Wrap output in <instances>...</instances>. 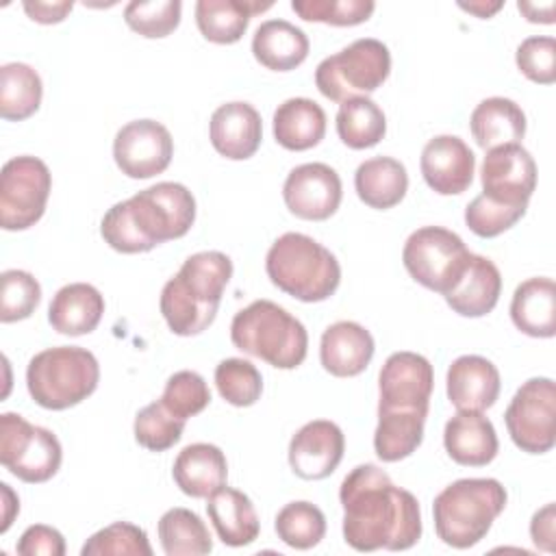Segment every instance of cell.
I'll return each mask as SVG.
<instances>
[{
	"label": "cell",
	"instance_id": "39",
	"mask_svg": "<svg viewBox=\"0 0 556 556\" xmlns=\"http://www.w3.org/2000/svg\"><path fill=\"white\" fill-rule=\"evenodd\" d=\"M180 13V0H132L124 9V22L146 39H161L178 28Z\"/></svg>",
	"mask_w": 556,
	"mask_h": 556
},
{
	"label": "cell",
	"instance_id": "31",
	"mask_svg": "<svg viewBox=\"0 0 556 556\" xmlns=\"http://www.w3.org/2000/svg\"><path fill=\"white\" fill-rule=\"evenodd\" d=\"M469 130L482 150L519 143L526 135V113L510 98H484L471 111Z\"/></svg>",
	"mask_w": 556,
	"mask_h": 556
},
{
	"label": "cell",
	"instance_id": "43",
	"mask_svg": "<svg viewBox=\"0 0 556 556\" xmlns=\"http://www.w3.org/2000/svg\"><path fill=\"white\" fill-rule=\"evenodd\" d=\"M161 402L169 413L187 421L211 404V391L198 371L182 369L167 378Z\"/></svg>",
	"mask_w": 556,
	"mask_h": 556
},
{
	"label": "cell",
	"instance_id": "5",
	"mask_svg": "<svg viewBox=\"0 0 556 556\" xmlns=\"http://www.w3.org/2000/svg\"><path fill=\"white\" fill-rule=\"evenodd\" d=\"M265 271L274 287L300 302H324L341 282L337 256L302 232H285L271 243Z\"/></svg>",
	"mask_w": 556,
	"mask_h": 556
},
{
	"label": "cell",
	"instance_id": "22",
	"mask_svg": "<svg viewBox=\"0 0 556 556\" xmlns=\"http://www.w3.org/2000/svg\"><path fill=\"white\" fill-rule=\"evenodd\" d=\"M443 445L447 456L463 467H484L500 450L491 419L478 410L452 415L443 428Z\"/></svg>",
	"mask_w": 556,
	"mask_h": 556
},
{
	"label": "cell",
	"instance_id": "4",
	"mask_svg": "<svg viewBox=\"0 0 556 556\" xmlns=\"http://www.w3.org/2000/svg\"><path fill=\"white\" fill-rule=\"evenodd\" d=\"M508 493L495 478H460L432 502L437 536L456 549L480 543L506 508Z\"/></svg>",
	"mask_w": 556,
	"mask_h": 556
},
{
	"label": "cell",
	"instance_id": "30",
	"mask_svg": "<svg viewBox=\"0 0 556 556\" xmlns=\"http://www.w3.org/2000/svg\"><path fill=\"white\" fill-rule=\"evenodd\" d=\"M274 139L291 152L315 148L326 135V113L311 98H289L274 111Z\"/></svg>",
	"mask_w": 556,
	"mask_h": 556
},
{
	"label": "cell",
	"instance_id": "40",
	"mask_svg": "<svg viewBox=\"0 0 556 556\" xmlns=\"http://www.w3.org/2000/svg\"><path fill=\"white\" fill-rule=\"evenodd\" d=\"M185 430V419L169 413L163 402H150L135 417V441L150 452H165L174 447Z\"/></svg>",
	"mask_w": 556,
	"mask_h": 556
},
{
	"label": "cell",
	"instance_id": "41",
	"mask_svg": "<svg viewBox=\"0 0 556 556\" xmlns=\"http://www.w3.org/2000/svg\"><path fill=\"white\" fill-rule=\"evenodd\" d=\"M41 302V285L24 269H7L0 276V321L13 324L30 317Z\"/></svg>",
	"mask_w": 556,
	"mask_h": 556
},
{
	"label": "cell",
	"instance_id": "6",
	"mask_svg": "<svg viewBox=\"0 0 556 556\" xmlns=\"http://www.w3.org/2000/svg\"><path fill=\"white\" fill-rule=\"evenodd\" d=\"M237 350L278 369H295L308 352V332L300 319L271 300H254L230 321Z\"/></svg>",
	"mask_w": 556,
	"mask_h": 556
},
{
	"label": "cell",
	"instance_id": "52",
	"mask_svg": "<svg viewBox=\"0 0 556 556\" xmlns=\"http://www.w3.org/2000/svg\"><path fill=\"white\" fill-rule=\"evenodd\" d=\"M458 7L463 9V11H467V13H473L476 17H480V20H486V17H491V15H495L502 7H504V2H484V0H478V2H458Z\"/></svg>",
	"mask_w": 556,
	"mask_h": 556
},
{
	"label": "cell",
	"instance_id": "44",
	"mask_svg": "<svg viewBox=\"0 0 556 556\" xmlns=\"http://www.w3.org/2000/svg\"><path fill=\"white\" fill-rule=\"evenodd\" d=\"M291 9L306 22L330 26H356L371 17V0H293Z\"/></svg>",
	"mask_w": 556,
	"mask_h": 556
},
{
	"label": "cell",
	"instance_id": "20",
	"mask_svg": "<svg viewBox=\"0 0 556 556\" xmlns=\"http://www.w3.org/2000/svg\"><path fill=\"white\" fill-rule=\"evenodd\" d=\"M500 371L497 367L478 354H463L447 367L445 389L447 400L458 410H486L500 397Z\"/></svg>",
	"mask_w": 556,
	"mask_h": 556
},
{
	"label": "cell",
	"instance_id": "37",
	"mask_svg": "<svg viewBox=\"0 0 556 556\" xmlns=\"http://www.w3.org/2000/svg\"><path fill=\"white\" fill-rule=\"evenodd\" d=\"M274 530L278 539L293 549H311L326 534V517L319 506L298 500L285 504L276 519Z\"/></svg>",
	"mask_w": 556,
	"mask_h": 556
},
{
	"label": "cell",
	"instance_id": "14",
	"mask_svg": "<svg viewBox=\"0 0 556 556\" xmlns=\"http://www.w3.org/2000/svg\"><path fill=\"white\" fill-rule=\"evenodd\" d=\"M482 195L504 204L528 208L536 187V163L521 143H506L486 150L480 169Z\"/></svg>",
	"mask_w": 556,
	"mask_h": 556
},
{
	"label": "cell",
	"instance_id": "32",
	"mask_svg": "<svg viewBox=\"0 0 556 556\" xmlns=\"http://www.w3.org/2000/svg\"><path fill=\"white\" fill-rule=\"evenodd\" d=\"M354 189L361 202H365L369 208H393L408 191L406 167L393 156L367 159L356 167Z\"/></svg>",
	"mask_w": 556,
	"mask_h": 556
},
{
	"label": "cell",
	"instance_id": "29",
	"mask_svg": "<svg viewBox=\"0 0 556 556\" xmlns=\"http://www.w3.org/2000/svg\"><path fill=\"white\" fill-rule=\"evenodd\" d=\"M271 7L274 2L269 0H198L195 24L206 41L228 46L237 43L245 35L252 15Z\"/></svg>",
	"mask_w": 556,
	"mask_h": 556
},
{
	"label": "cell",
	"instance_id": "11",
	"mask_svg": "<svg viewBox=\"0 0 556 556\" xmlns=\"http://www.w3.org/2000/svg\"><path fill=\"white\" fill-rule=\"evenodd\" d=\"M52 189L48 165L30 154L13 156L0 172V226L4 230H26L43 213Z\"/></svg>",
	"mask_w": 556,
	"mask_h": 556
},
{
	"label": "cell",
	"instance_id": "17",
	"mask_svg": "<svg viewBox=\"0 0 556 556\" xmlns=\"http://www.w3.org/2000/svg\"><path fill=\"white\" fill-rule=\"evenodd\" d=\"M343 452V430L330 419H313L291 437L289 467L302 480H324L339 467Z\"/></svg>",
	"mask_w": 556,
	"mask_h": 556
},
{
	"label": "cell",
	"instance_id": "7",
	"mask_svg": "<svg viewBox=\"0 0 556 556\" xmlns=\"http://www.w3.org/2000/svg\"><path fill=\"white\" fill-rule=\"evenodd\" d=\"M100 382L98 358L78 345L37 352L26 367L30 397L48 410H65L87 400Z\"/></svg>",
	"mask_w": 556,
	"mask_h": 556
},
{
	"label": "cell",
	"instance_id": "49",
	"mask_svg": "<svg viewBox=\"0 0 556 556\" xmlns=\"http://www.w3.org/2000/svg\"><path fill=\"white\" fill-rule=\"evenodd\" d=\"M24 11L26 15L33 20V22H39V24H59L67 17V13L74 9V2L72 0H61V2H41V0H26L24 4Z\"/></svg>",
	"mask_w": 556,
	"mask_h": 556
},
{
	"label": "cell",
	"instance_id": "23",
	"mask_svg": "<svg viewBox=\"0 0 556 556\" xmlns=\"http://www.w3.org/2000/svg\"><path fill=\"white\" fill-rule=\"evenodd\" d=\"M502 293V274L497 265L480 254H469L467 265L452 289L443 295L447 306L463 317H484Z\"/></svg>",
	"mask_w": 556,
	"mask_h": 556
},
{
	"label": "cell",
	"instance_id": "13",
	"mask_svg": "<svg viewBox=\"0 0 556 556\" xmlns=\"http://www.w3.org/2000/svg\"><path fill=\"white\" fill-rule=\"evenodd\" d=\"M174 156V139L156 119H132L113 139V159L122 174L135 180L163 174Z\"/></svg>",
	"mask_w": 556,
	"mask_h": 556
},
{
	"label": "cell",
	"instance_id": "42",
	"mask_svg": "<svg viewBox=\"0 0 556 556\" xmlns=\"http://www.w3.org/2000/svg\"><path fill=\"white\" fill-rule=\"evenodd\" d=\"M83 556H109V554H128V556H152V545L148 541V534L143 528L128 523V521H115L96 534L87 539V543L80 549Z\"/></svg>",
	"mask_w": 556,
	"mask_h": 556
},
{
	"label": "cell",
	"instance_id": "46",
	"mask_svg": "<svg viewBox=\"0 0 556 556\" xmlns=\"http://www.w3.org/2000/svg\"><path fill=\"white\" fill-rule=\"evenodd\" d=\"M519 72L536 83L552 85L556 80V39L554 37H526L515 52Z\"/></svg>",
	"mask_w": 556,
	"mask_h": 556
},
{
	"label": "cell",
	"instance_id": "36",
	"mask_svg": "<svg viewBox=\"0 0 556 556\" xmlns=\"http://www.w3.org/2000/svg\"><path fill=\"white\" fill-rule=\"evenodd\" d=\"M159 539L167 556H202L213 549V539L198 513L176 506L161 515Z\"/></svg>",
	"mask_w": 556,
	"mask_h": 556
},
{
	"label": "cell",
	"instance_id": "38",
	"mask_svg": "<svg viewBox=\"0 0 556 556\" xmlns=\"http://www.w3.org/2000/svg\"><path fill=\"white\" fill-rule=\"evenodd\" d=\"M215 387L228 404L245 408L261 397L263 376L250 361L232 356L215 367Z\"/></svg>",
	"mask_w": 556,
	"mask_h": 556
},
{
	"label": "cell",
	"instance_id": "8",
	"mask_svg": "<svg viewBox=\"0 0 556 556\" xmlns=\"http://www.w3.org/2000/svg\"><path fill=\"white\" fill-rule=\"evenodd\" d=\"M391 74V52L374 37H363L326 56L315 70L319 93L332 102L367 96L382 87Z\"/></svg>",
	"mask_w": 556,
	"mask_h": 556
},
{
	"label": "cell",
	"instance_id": "19",
	"mask_svg": "<svg viewBox=\"0 0 556 556\" xmlns=\"http://www.w3.org/2000/svg\"><path fill=\"white\" fill-rule=\"evenodd\" d=\"M208 137L217 154L230 161H245L256 154L263 139V122L250 102H226L211 115Z\"/></svg>",
	"mask_w": 556,
	"mask_h": 556
},
{
	"label": "cell",
	"instance_id": "18",
	"mask_svg": "<svg viewBox=\"0 0 556 556\" xmlns=\"http://www.w3.org/2000/svg\"><path fill=\"white\" fill-rule=\"evenodd\" d=\"M419 167L432 191L439 195H456L469 189L476 174V156L460 137L437 135L424 146Z\"/></svg>",
	"mask_w": 556,
	"mask_h": 556
},
{
	"label": "cell",
	"instance_id": "48",
	"mask_svg": "<svg viewBox=\"0 0 556 556\" xmlns=\"http://www.w3.org/2000/svg\"><path fill=\"white\" fill-rule=\"evenodd\" d=\"M530 536L539 549L554 552V539H556V506H554V502L545 504L541 510H536L532 515Z\"/></svg>",
	"mask_w": 556,
	"mask_h": 556
},
{
	"label": "cell",
	"instance_id": "12",
	"mask_svg": "<svg viewBox=\"0 0 556 556\" xmlns=\"http://www.w3.org/2000/svg\"><path fill=\"white\" fill-rule=\"evenodd\" d=\"M504 421L513 443L528 454H545L556 443V384L530 378L513 395Z\"/></svg>",
	"mask_w": 556,
	"mask_h": 556
},
{
	"label": "cell",
	"instance_id": "9",
	"mask_svg": "<svg viewBox=\"0 0 556 556\" xmlns=\"http://www.w3.org/2000/svg\"><path fill=\"white\" fill-rule=\"evenodd\" d=\"M63 450L56 434L33 426L17 413L0 415V463L28 484L48 482L61 467Z\"/></svg>",
	"mask_w": 556,
	"mask_h": 556
},
{
	"label": "cell",
	"instance_id": "25",
	"mask_svg": "<svg viewBox=\"0 0 556 556\" xmlns=\"http://www.w3.org/2000/svg\"><path fill=\"white\" fill-rule=\"evenodd\" d=\"M176 486L189 497H208L226 484L228 463L213 443H191L182 447L172 465Z\"/></svg>",
	"mask_w": 556,
	"mask_h": 556
},
{
	"label": "cell",
	"instance_id": "35",
	"mask_svg": "<svg viewBox=\"0 0 556 556\" xmlns=\"http://www.w3.org/2000/svg\"><path fill=\"white\" fill-rule=\"evenodd\" d=\"M337 135L352 150L374 148L387 135V117L371 98H348L337 111Z\"/></svg>",
	"mask_w": 556,
	"mask_h": 556
},
{
	"label": "cell",
	"instance_id": "45",
	"mask_svg": "<svg viewBox=\"0 0 556 556\" xmlns=\"http://www.w3.org/2000/svg\"><path fill=\"white\" fill-rule=\"evenodd\" d=\"M523 215H526V208L504 206L480 193L467 204L465 224L473 235L482 239H493L506 232L508 228H513Z\"/></svg>",
	"mask_w": 556,
	"mask_h": 556
},
{
	"label": "cell",
	"instance_id": "2",
	"mask_svg": "<svg viewBox=\"0 0 556 556\" xmlns=\"http://www.w3.org/2000/svg\"><path fill=\"white\" fill-rule=\"evenodd\" d=\"M193 222V193L180 182L165 180L113 204L100 222V235L115 252L139 254L185 237Z\"/></svg>",
	"mask_w": 556,
	"mask_h": 556
},
{
	"label": "cell",
	"instance_id": "1",
	"mask_svg": "<svg viewBox=\"0 0 556 556\" xmlns=\"http://www.w3.org/2000/svg\"><path fill=\"white\" fill-rule=\"evenodd\" d=\"M343 539L356 552L408 549L421 539L417 497L376 465L354 467L341 482Z\"/></svg>",
	"mask_w": 556,
	"mask_h": 556
},
{
	"label": "cell",
	"instance_id": "16",
	"mask_svg": "<svg viewBox=\"0 0 556 556\" xmlns=\"http://www.w3.org/2000/svg\"><path fill=\"white\" fill-rule=\"evenodd\" d=\"M432 387L434 369L426 356L406 350L393 352L378 374V408L428 410Z\"/></svg>",
	"mask_w": 556,
	"mask_h": 556
},
{
	"label": "cell",
	"instance_id": "33",
	"mask_svg": "<svg viewBox=\"0 0 556 556\" xmlns=\"http://www.w3.org/2000/svg\"><path fill=\"white\" fill-rule=\"evenodd\" d=\"M428 410L378 408L374 450L382 463H397L410 456L424 441Z\"/></svg>",
	"mask_w": 556,
	"mask_h": 556
},
{
	"label": "cell",
	"instance_id": "15",
	"mask_svg": "<svg viewBox=\"0 0 556 556\" xmlns=\"http://www.w3.org/2000/svg\"><path fill=\"white\" fill-rule=\"evenodd\" d=\"M341 198V178L326 163H302L287 174L282 185V200L289 213L308 222L332 217Z\"/></svg>",
	"mask_w": 556,
	"mask_h": 556
},
{
	"label": "cell",
	"instance_id": "51",
	"mask_svg": "<svg viewBox=\"0 0 556 556\" xmlns=\"http://www.w3.org/2000/svg\"><path fill=\"white\" fill-rule=\"evenodd\" d=\"M0 491H2V526H0V532L4 534L9 530V526L13 523V517L20 513V500L7 482L0 484Z\"/></svg>",
	"mask_w": 556,
	"mask_h": 556
},
{
	"label": "cell",
	"instance_id": "47",
	"mask_svg": "<svg viewBox=\"0 0 556 556\" xmlns=\"http://www.w3.org/2000/svg\"><path fill=\"white\" fill-rule=\"evenodd\" d=\"M15 549L22 556H63L65 539L56 528L46 523H35L22 532Z\"/></svg>",
	"mask_w": 556,
	"mask_h": 556
},
{
	"label": "cell",
	"instance_id": "3",
	"mask_svg": "<svg viewBox=\"0 0 556 556\" xmlns=\"http://www.w3.org/2000/svg\"><path fill=\"white\" fill-rule=\"evenodd\" d=\"M232 278V261L219 250L195 252L180 265L161 291V315L178 337L204 332L219 308L226 285Z\"/></svg>",
	"mask_w": 556,
	"mask_h": 556
},
{
	"label": "cell",
	"instance_id": "21",
	"mask_svg": "<svg viewBox=\"0 0 556 556\" xmlns=\"http://www.w3.org/2000/svg\"><path fill=\"white\" fill-rule=\"evenodd\" d=\"M374 337L358 321L330 324L319 343L321 367L337 378H354L367 369L374 358Z\"/></svg>",
	"mask_w": 556,
	"mask_h": 556
},
{
	"label": "cell",
	"instance_id": "24",
	"mask_svg": "<svg viewBox=\"0 0 556 556\" xmlns=\"http://www.w3.org/2000/svg\"><path fill=\"white\" fill-rule=\"evenodd\" d=\"M208 519L224 545L243 547L258 539L261 521L252 500L232 486H219L206 497Z\"/></svg>",
	"mask_w": 556,
	"mask_h": 556
},
{
	"label": "cell",
	"instance_id": "34",
	"mask_svg": "<svg viewBox=\"0 0 556 556\" xmlns=\"http://www.w3.org/2000/svg\"><path fill=\"white\" fill-rule=\"evenodd\" d=\"M43 83L37 70L26 63H4L0 67V115L7 122L28 119L39 111Z\"/></svg>",
	"mask_w": 556,
	"mask_h": 556
},
{
	"label": "cell",
	"instance_id": "26",
	"mask_svg": "<svg viewBox=\"0 0 556 556\" xmlns=\"http://www.w3.org/2000/svg\"><path fill=\"white\" fill-rule=\"evenodd\" d=\"M104 315V298L89 282H70L61 287L50 306L48 321L59 334L80 337L98 328Z\"/></svg>",
	"mask_w": 556,
	"mask_h": 556
},
{
	"label": "cell",
	"instance_id": "28",
	"mask_svg": "<svg viewBox=\"0 0 556 556\" xmlns=\"http://www.w3.org/2000/svg\"><path fill=\"white\" fill-rule=\"evenodd\" d=\"M308 37L287 20H265L252 37L254 59L271 72H291L308 56Z\"/></svg>",
	"mask_w": 556,
	"mask_h": 556
},
{
	"label": "cell",
	"instance_id": "50",
	"mask_svg": "<svg viewBox=\"0 0 556 556\" xmlns=\"http://www.w3.org/2000/svg\"><path fill=\"white\" fill-rule=\"evenodd\" d=\"M517 9L519 13L532 22V24H554L556 17H554V11H556V4L552 0L539 4V2H528V0H519L517 2Z\"/></svg>",
	"mask_w": 556,
	"mask_h": 556
},
{
	"label": "cell",
	"instance_id": "10",
	"mask_svg": "<svg viewBox=\"0 0 556 556\" xmlns=\"http://www.w3.org/2000/svg\"><path fill=\"white\" fill-rule=\"evenodd\" d=\"M469 254L456 232L443 226H424L408 235L402 261L415 282L445 295L463 274Z\"/></svg>",
	"mask_w": 556,
	"mask_h": 556
},
{
	"label": "cell",
	"instance_id": "27",
	"mask_svg": "<svg viewBox=\"0 0 556 556\" xmlns=\"http://www.w3.org/2000/svg\"><path fill=\"white\" fill-rule=\"evenodd\" d=\"M510 319L528 337L556 334V285L547 276H534L517 285L510 300Z\"/></svg>",
	"mask_w": 556,
	"mask_h": 556
}]
</instances>
